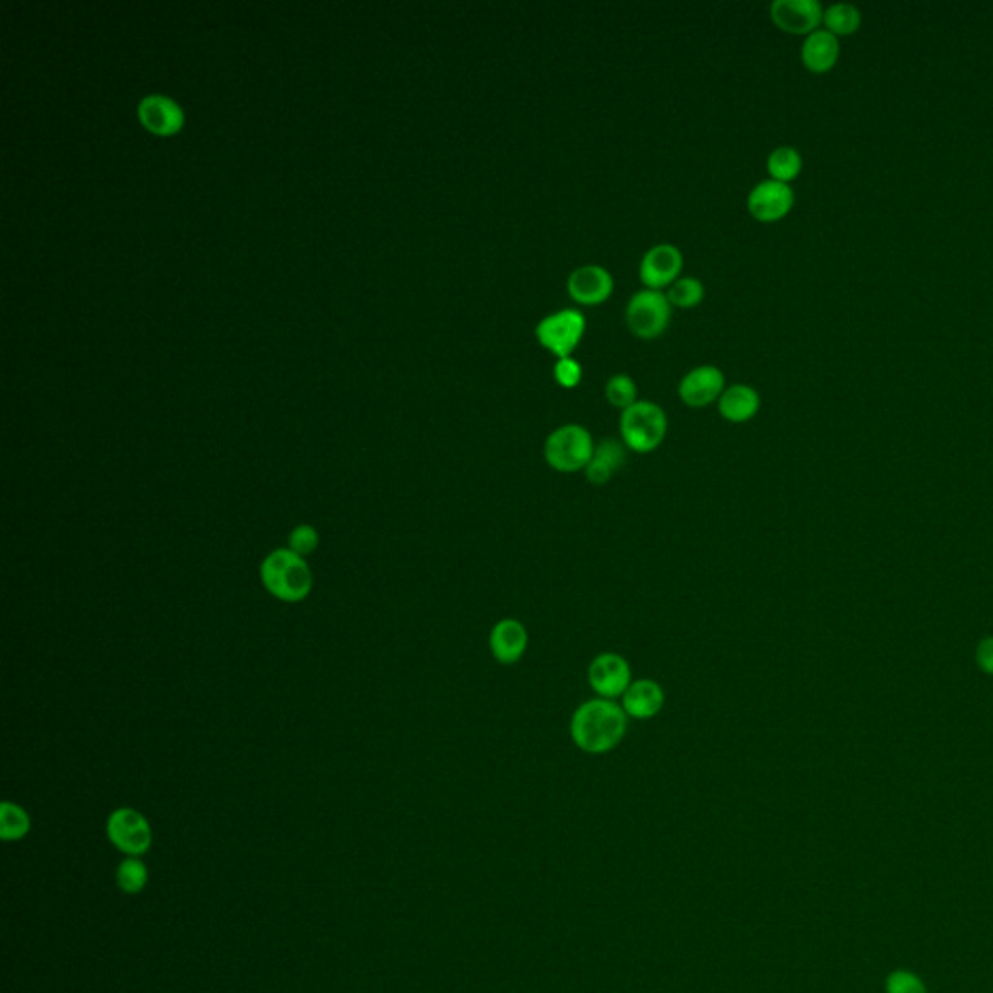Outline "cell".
<instances>
[{"mask_svg": "<svg viewBox=\"0 0 993 993\" xmlns=\"http://www.w3.org/2000/svg\"><path fill=\"white\" fill-rule=\"evenodd\" d=\"M627 732V712L608 699L578 706L571 718V737L580 751L604 755L615 749Z\"/></svg>", "mask_w": 993, "mask_h": 993, "instance_id": "6da1fadb", "label": "cell"}, {"mask_svg": "<svg viewBox=\"0 0 993 993\" xmlns=\"http://www.w3.org/2000/svg\"><path fill=\"white\" fill-rule=\"evenodd\" d=\"M260 580L274 598L288 604L305 600L313 590V573L307 559L291 549L272 551L260 565Z\"/></svg>", "mask_w": 993, "mask_h": 993, "instance_id": "7a4b0ae2", "label": "cell"}, {"mask_svg": "<svg viewBox=\"0 0 993 993\" xmlns=\"http://www.w3.org/2000/svg\"><path fill=\"white\" fill-rule=\"evenodd\" d=\"M619 431L625 447L646 454L664 443L668 433V416L658 404L639 400L621 412Z\"/></svg>", "mask_w": 993, "mask_h": 993, "instance_id": "3957f363", "label": "cell"}, {"mask_svg": "<svg viewBox=\"0 0 993 993\" xmlns=\"http://www.w3.org/2000/svg\"><path fill=\"white\" fill-rule=\"evenodd\" d=\"M594 449L588 429L577 423L561 425L545 439V462L561 474H575L590 464Z\"/></svg>", "mask_w": 993, "mask_h": 993, "instance_id": "277c9868", "label": "cell"}, {"mask_svg": "<svg viewBox=\"0 0 993 993\" xmlns=\"http://www.w3.org/2000/svg\"><path fill=\"white\" fill-rule=\"evenodd\" d=\"M627 328L641 340H654L662 336L672 321V303L668 295L656 289L637 291L625 309Z\"/></svg>", "mask_w": 993, "mask_h": 993, "instance_id": "5b68a950", "label": "cell"}, {"mask_svg": "<svg viewBox=\"0 0 993 993\" xmlns=\"http://www.w3.org/2000/svg\"><path fill=\"white\" fill-rule=\"evenodd\" d=\"M586 332V317L577 309H561L547 315L536 326V338L547 352L561 357H571Z\"/></svg>", "mask_w": 993, "mask_h": 993, "instance_id": "8992f818", "label": "cell"}, {"mask_svg": "<svg viewBox=\"0 0 993 993\" xmlns=\"http://www.w3.org/2000/svg\"><path fill=\"white\" fill-rule=\"evenodd\" d=\"M109 840L130 858L146 854L152 846V829L142 813L130 807H121L111 813L107 821Z\"/></svg>", "mask_w": 993, "mask_h": 993, "instance_id": "52a82bcc", "label": "cell"}, {"mask_svg": "<svg viewBox=\"0 0 993 993\" xmlns=\"http://www.w3.org/2000/svg\"><path fill=\"white\" fill-rule=\"evenodd\" d=\"M794 200L796 194L788 183L767 179L751 189L747 196V210L757 222L774 224L788 216Z\"/></svg>", "mask_w": 993, "mask_h": 993, "instance_id": "ba28073f", "label": "cell"}, {"mask_svg": "<svg viewBox=\"0 0 993 993\" xmlns=\"http://www.w3.org/2000/svg\"><path fill=\"white\" fill-rule=\"evenodd\" d=\"M588 681L600 699L613 701L617 697H623L633 683L631 666L623 656L615 652H604L592 660L588 668Z\"/></svg>", "mask_w": 993, "mask_h": 993, "instance_id": "9c48e42d", "label": "cell"}, {"mask_svg": "<svg viewBox=\"0 0 993 993\" xmlns=\"http://www.w3.org/2000/svg\"><path fill=\"white\" fill-rule=\"evenodd\" d=\"M683 270V255L672 243H660L650 247L641 260L639 278L646 289L662 291L679 280Z\"/></svg>", "mask_w": 993, "mask_h": 993, "instance_id": "30bf717a", "label": "cell"}, {"mask_svg": "<svg viewBox=\"0 0 993 993\" xmlns=\"http://www.w3.org/2000/svg\"><path fill=\"white\" fill-rule=\"evenodd\" d=\"M825 10L817 0H774L770 4L772 22L786 33L809 35L823 24Z\"/></svg>", "mask_w": 993, "mask_h": 993, "instance_id": "8fae6325", "label": "cell"}, {"mask_svg": "<svg viewBox=\"0 0 993 993\" xmlns=\"http://www.w3.org/2000/svg\"><path fill=\"white\" fill-rule=\"evenodd\" d=\"M726 390V377L714 365H701L691 369L679 383V398L689 408H705L718 402Z\"/></svg>", "mask_w": 993, "mask_h": 993, "instance_id": "7c38bea8", "label": "cell"}, {"mask_svg": "<svg viewBox=\"0 0 993 993\" xmlns=\"http://www.w3.org/2000/svg\"><path fill=\"white\" fill-rule=\"evenodd\" d=\"M613 286L615 284L609 270L598 264L580 266L571 272L567 280L569 295L586 307L602 305L604 301H608L609 295L613 293Z\"/></svg>", "mask_w": 993, "mask_h": 993, "instance_id": "4fadbf2b", "label": "cell"}, {"mask_svg": "<svg viewBox=\"0 0 993 993\" xmlns=\"http://www.w3.org/2000/svg\"><path fill=\"white\" fill-rule=\"evenodd\" d=\"M489 648L499 664H516L528 648V631L518 619H501L491 629Z\"/></svg>", "mask_w": 993, "mask_h": 993, "instance_id": "5bb4252c", "label": "cell"}, {"mask_svg": "<svg viewBox=\"0 0 993 993\" xmlns=\"http://www.w3.org/2000/svg\"><path fill=\"white\" fill-rule=\"evenodd\" d=\"M623 699V710L635 720L654 718L664 708V689L654 679H639L629 685Z\"/></svg>", "mask_w": 993, "mask_h": 993, "instance_id": "9a60e30c", "label": "cell"}, {"mask_svg": "<svg viewBox=\"0 0 993 993\" xmlns=\"http://www.w3.org/2000/svg\"><path fill=\"white\" fill-rule=\"evenodd\" d=\"M840 57L838 37L829 30H815L809 33L801 45V63L817 74L829 72Z\"/></svg>", "mask_w": 993, "mask_h": 993, "instance_id": "2e32d148", "label": "cell"}, {"mask_svg": "<svg viewBox=\"0 0 993 993\" xmlns=\"http://www.w3.org/2000/svg\"><path fill=\"white\" fill-rule=\"evenodd\" d=\"M138 117L146 129L171 134L181 127L183 113L179 105L163 96H146L138 103Z\"/></svg>", "mask_w": 993, "mask_h": 993, "instance_id": "e0dca14e", "label": "cell"}, {"mask_svg": "<svg viewBox=\"0 0 993 993\" xmlns=\"http://www.w3.org/2000/svg\"><path fill=\"white\" fill-rule=\"evenodd\" d=\"M761 408V396L759 392L749 385L728 386L720 400H718V412L730 423H745L749 419L757 416Z\"/></svg>", "mask_w": 993, "mask_h": 993, "instance_id": "ac0fdd59", "label": "cell"}, {"mask_svg": "<svg viewBox=\"0 0 993 993\" xmlns=\"http://www.w3.org/2000/svg\"><path fill=\"white\" fill-rule=\"evenodd\" d=\"M823 22H825V30H829L836 37L852 35L862 26V12L858 6L850 2H836L825 10Z\"/></svg>", "mask_w": 993, "mask_h": 993, "instance_id": "d6986e66", "label": "cell"}, {"mask_svg": "<svg viewBox=\"0 0 993 993\" xmlns=\"http://www.w3.org/2000/svg\"><path fill=\"white\" fill-rule=\"evenodd\" d=\"M801 167H803L801 154L792 146H780V148L772 150L769 160H767L770 179L780 181V183L794 181L800 175Z\"/></svg>", "mask_w": 993, "mask_h": 993, "instance_id": "ffe728a7", "label": "cell"}, {"mask_svg": "<svg viewBox=\"0 0 993 993\" xmlns=\"http://www.w3.org/2000/svg\"><path fill=\"white\" fill-rule=\"evenodd\" d=\"M30 815L16 803L4 801L0 807V836L4 840H20L30 833Z\"/></svg>", "mask_w": 993, "mask_h": 993, "instance_id": "44dd1931", "label": "cell"}, {"mask_svg": "<svg viewBox=\"0 0 993 993\" xmlns=\"http://www.w3.org/2000/svg\"><path fill=\"white\" fill-rule=\"evenodd\" d=\"M666 295H668V301L672 303V307L691 309V307H697L705 299V286L699 278L687 276V278H679L677 282H673Z\"/></svg>", "mask_w": 993, "mask_h": 993, "instance_id": "7402d4cb", "label": "cell"}, {"mask_svg": "<svg viewBox=\"0 0 993 993\" xmlns=\"http://www.w3.org/2000/svg\"><path fill=\"white\" fill-rule=\"evenodd\" d=\"M637 385L629 375H613L606 383V398L613 408H619L621 412L631 408L637 400Z\"/></svg>", "mask_w": 993, "mask_h": 993, "instance_id": "603a6c76", "label": "cell"}, {"mask_svg": "<svg viewBox=\"0 0 993 993\" xmlns=\"http://www.w3.org/2000/svg\"><path fill=\"white\" fill-rule=\"evenodd\" d=\"M148 883V869L138 858H127L117 869V885L123 893L136 895Z\"/></svg>", "mask_w": 993, "mask_h": 993, "instance_id": "cb8c5ba5", "label": "cell"}, {"mask_svg": "<svg viewBox=\"0 0 993 993\" xmlns=\"http://www.w3.org/2000/svg\"><path fill=\"white\" fill-rule=\"evenodd\" d=\"M885 993H929L926 982L912 970L898 968L885 980Z\"/></svg>", "mask_w": 993, "mask_h": 993, "instance_id": "d4e9b609", "label": "cell"}, {"mask_svg": "<svg viewBox=\"0 0 993 993\" xmlns=\"http://www.w3.org/2000/svg\"><path fill=\"white\" fill-rule=\"evenodd\" d=\"M319 542H321L319 532H317L313 526H309V524H301V526H297L295 530H291L288 540V549H291L293 553H297V555H301V557H305V559H307L311 553H315V551H317Z\"/></svg>", "mask_w": 993, "mask_h": 993, "instance_id": "484cf974", "label": "cell"}, {"mask_svg": "<svg viewBox=\"0 0 993 993\" xmlns=\"http://www.w3.org/2000/svg\"><path fill=\"white\" fill-rule=\"evenodd\" d=\"M592 460L600 462L602 466H606L611 474L619 472L625 464V447L619 443V441H613V439H606L602 441L596 449H594V456Z\"/></svg>", "mask_w": 993, "mask_h": 993, "instance_id": "4316f807", "label": "cell"}, {"mask_svg": "<svg viewBox=\"0 0 993 993\" xmlns=\"http://www.w3.org/2000/svg\"><path fill=\"white\" fill-rule=\"evenodd\" d=\"M553 377L563 388H575L582 381V367L573 357H561L553 365Z\"/></svg>", "mask_w": 993, "mask_h": 993, "instance_id": "83f0119b", "label": "cell"}, {"mask_svg": "<svg viewBox=\"0 0 993 993\" xmlns=\"http://www.w3.org/2000/svg\"><path fill=\"white\" fill-rule=\"evenodd\" d=\"M976 664L988 675H993V637L982 639L976 648Z\"/></svg>", "mask_w": 993, "mask_h": 993, "instance_id": "f1b7e54d", "label": "cell"}]
</instances>
